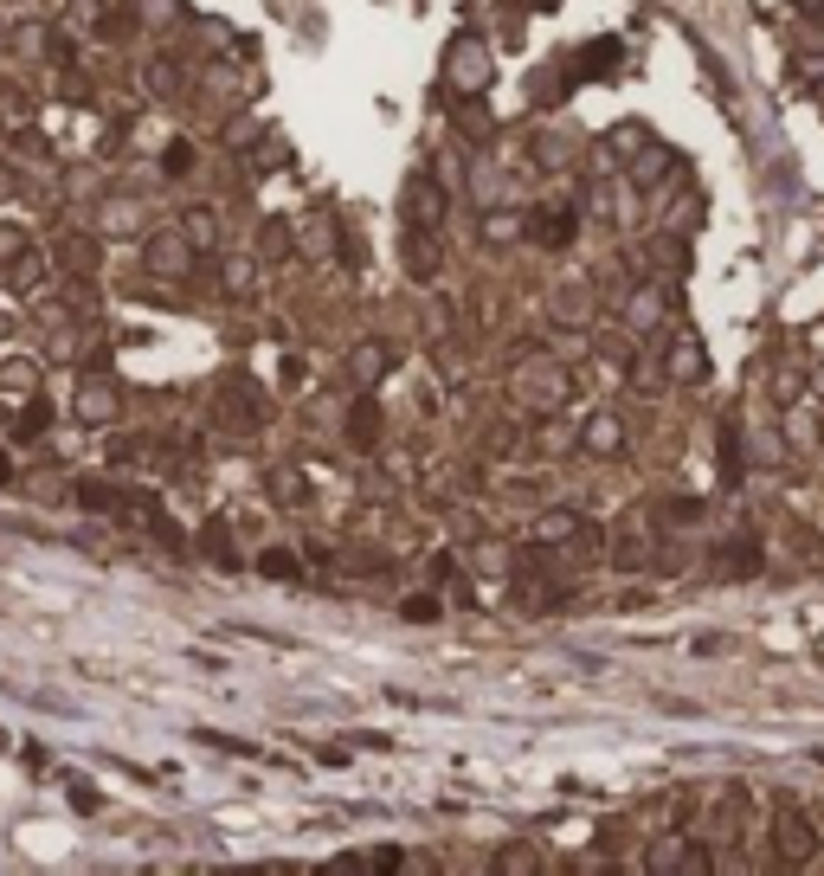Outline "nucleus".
Returning a JSON list of instances; mask_svg holds the SVG:
<instances>
[{
    "label": "nucleus",
    "instance_id": "nucleus-5",
    "mask_svg": "<svg viewBox=\"0 0 824 876\" xmlns=\"http://www.w3.org/2000/svg\"><path fill=\"white\" fill-rule=\"evenodd\" d=\"M39 284H46V258L39 252H20L7 265V291H39Z\"/></svg>",
    "mask_w": 824,
    "mask_h": 876
},
{
    "label": "nucleus",
    "instance_id": "nucleus-17",
    "mask_svg": "<svg viewBox=\"0 0 824 876\" xmlns=\"http://www.w3.org/2000/svg\"><path fill=\"white\" fill-rule=\"evenodd\" d=\"M84 413H90V419H104V413H110V393H104V387H90V393H84Z\"/></svg>",
    "mask_w": 824,
    "mask_h": 876
},
{
    "label": "nucleus",
    "instance_id": "nucleus-8",
    "mask_svg": "<svg viewBox=\"0 0 824 876\" xmlns=\"http://www.w3.org/2000/svg\"><path fill=\"white\" fill-rule=\"evenodd\" d=\"M407 265H412V278H432V271H438V252H432L425 226H412L407 232Z\"/></svg>",
    "mask_w": 824,
    "mask_h": 876
},
{
    "label": "nucleus",
    "instance_id": "nucleus-16",
    "mask_svg": "<svg viewBox=\"0 0 824 876\" xmlns=\"http://www.w3.org/2000/svg\"><path fill=\"white\" fill-rule=\"evenodd\" d=\"M187 168H194V148L174 143V148H168V174H187Z\"/></svg>",
    "mask_w": 824,
    "mask_h": 876
},
{
    "label": "nucleus",
    "instance_id": "nucleus-4",
    "mask_svg": "<svg viewBox=\"0 0 824 876\" xmlns=\"http://www.w3.org/2000/svg\"><path fill=\"white\" fill-rule=\"evenodd\" d=\"M187 258H194V245H187V232H181V226L148 239V265H155V271H187Z\"/></svg>",
    "mask_w": 824,
    "mask_h": 876
},
{
    "label": "nucleus",
    "instance_id": "nucleus-13",
    "mask_svg": "<svg viewBox=\"0 0 824 876\" xmlns=\"http://www.w3.org/2000/svg\"><path fill=\"white\" fill-rule=\"evenodd\" d=\"M59 258H65V271H90V265H97V245H90V239H65Z\"/></svg>",
    "mask_w": 824,
    "mask_h": 876
},
{
    "label": "nucleus",
    "instance_id": "nucleus-9",
    "mask_svg": "<svg viewBox=\"0 0 824 876\" xmlns=\"http://www.w3.org/2000/svg\"><path fill=\"white\" fill-rule=\"evenodd\" d=\"M702 374H708V355L695 342H677L670 349V380H702Z\"/></svg>",
    "mask_w": 824,
    "mask_h": 876
},
{
    "label": "nucleus",
    "instance_id": "nucleus-2",
    "mask_svg": "<svg viewBox=\"0 0 824 876\" xmlns=\"http://www.w3.org/2000/svg\"><path fill=\"white\" fill-rule=\"evenodd\" d=\"M773 838H779V857H786V864H812V857H819V831H812V818H799L792 805L773 812Z\"/></svg>",
    "mask_w": 824,
    "mask_h": 876
},
{
    "label": "nucleus",
    "instance_id": "nucleus-15",
    "mask_svg": "<svg viewBox=\"0 0 824 876\" xmlns=\"http://www.w3.org/2000/svg\"><path fill=\"white\" fill-rule=\"evenodd\" d=\"M265 252H271V258H290V232H283V219H271V232H265Z\"/></svg>",
    "mask_w": 824,
    "mask_h": 876
},
{
    "label": "nucleus",
    "instance_id": "nucleus-6",
    "mask_svg": "<svg viewBox=\"0 0 824 876\" xmlns=\"http://www.w3.org/2000/svg\"><path fill=\"white\" fill-rule=\"evenodd\" d=\"M348 374H354L361 387H374V380L387 374V349H380V342H361V349L348 355Z\"/></svg>",
    "mask_w": 824,
    "mask_h": 876
},
{
    "label": "nucleus",
    "instance_id": "nucleus-1",
    "mask_svg": "<svg viewBox=\"0 0 824 876\" xmlns=\"http://www.w3.org/2000/svg\"><path fill=\"white\" fill-rule=\"evenodd\" d=\"M445 77H451V90H483V84H489V46H483L477 33H458V39H451Z\"/></svg>",
    "mask_w": 824,
    "mask_h": 876
},
{
    "label": "nucleus",
    "instance_id": "nucleus-10",
    "mask_svg": "<svg viewBox=\"0 0 824 876\" xmlns=\"http://www.w3.org/2000/svg\"><path fill=\"white\" fill-rule=\"evenodd\" d=\"M348 438H354V445H361V451H367V445H374V438H380V413H374V400H361V406H354V413H348Z\"/></svg>",
    "mask_w": 824,
    "mask_h": 876
},
{
    "label": "nucleus",
    "instance_id": "nucleus-14",
    "mask_svg": "<svg viewBox=\"0 0 824 876\" xmlns=\"http://www.w3.org/2000/svg\"><path fill=\"white\" fill-rule=\"evenodd\" d=\"M258 568H265L271 581H296V555H290V548H265V555H258Z\"/></svg>",
    "mask_w": 824,
    "mask_h": 876
},
{
    "label": "nucleus",
    "instance_id": "nucleus-12",
    "mask_svg": "<svg viewBox=\"0 0 824 876\" xmlns=\"http://www.w3.org/2000/svg\"><path fill=\"white\" fill-rule=\"evenodd\" d=\"M535 535H542V542H567V535H580V515L554 510V515H542V522H535Z\"/></svg>",
    "mask_w": 824,
    "mask_h": 876
},
{
    "label": "nucleus",
    "instance_id": "nucleus-3",
    "mask_svg": "<svg viewBox=\"0 0 824 876\" xmlns=\"http://www.w3.org/2000/svg\"><path fill=\"white\" fill-rule=\"evenodd\" d=\"M445 187L432 181V174H412L407 181V200H400V214H407V226H425V232H438L445 226Z\"/></svg>",
    "mask_w": 824,
    "mask_h": 876
},
{
    "label": "nucleus",
    "instance_id": "nucleus-18",
    "mask_svg": "<svg viewBox=\"0 0 824 876\" xmlns=\"http://www.w3.org/2000/svg\"><path fill=\"white\" fill-rule=\"evenodd\" d=\"M496 871H535V857H529V851H502Z\"/></svg>",
    "mask_w": 824,
    "mask_h": 876
},
{
    "label": "nucleus",
    "instance_id": "nucleus-7",
    "mask_svg": "<svg viewBox=\"0 0 824 876\" xmlns=\"http://www.w3.org/2000/svg\"><path fill=\"white\" fill-rule=\"evenodd\" d=\"M181 232H187V245H194V252H213V245H219V214L194 207V214L181 219Z\"/></svg>",
    "mask_w": 824,
    "mask_h": 876
},
{
    "label": "nucleus",
    "instance_id": "nucleus-11",
    "mask_svg": "<svg viewBox=\"0 0 824 876\" xmlns=\"http://www.w3.org/2000/svg\"><path fill=\"white\" fill-rule=\"evenodd\" d=\"M580 433H586V451H599V458H613V451H618V419H606V413H599V419H586Z\"/></svg>",
    "mask_w": 824,
    "mask_h": 876
}]
</instances>
